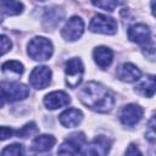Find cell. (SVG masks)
Listing matches in <instances>:
<instances>
[{
  "label": "cell",
  "mask_w": 156,
  "mask_h": 156,
  "mask_svg": "<svg viewBox=\"0 0 156 156\" xmlns=\"http://www.w3.org/2000/svg\"><path fill=\"white\" fill-rule=\"evenodd\" d=\"M83 105L100 113L110 112L115 105V98L111 91L98 82H88L78 93Z\"/></svg>",
  "instance_id": "6da1fadb"
},
{
  "label": "cell",
  "mask_w": 156,
  "mask_h": 156,
  "mask_svg": "<svg viewBox=\"0 0 156 156\" xmlns=\"http://www.w3.org/2000/svg\"><path fill=\"white\" fill-rule=\"evenodd\" d=\"M27 52L34 61H46L52 56L54 46L49 39L44 37H35L28 43Z\"/></svg>",
  "instance_id": "7a4b0ae2"
},
{
  "label": "cell",
  "mask_w": 156,
  "mask_h": 156,
  "mask_svg": "<svg viewBox=\"0 0 156 156\" xmlns=\"http://www.w3.org/2000/svg\"><path fill=\"white\" fill-rule=\"evenodd\" d=\"M84 74V66L79 57L69 58L65 65V76H66V84L69 88H77L82 80Z\"/></svg>",
  "instance_id": "3957f363"
},
{
  "label": "cell",
  "mask_w": 156,
  "mask_h": 156,
  "mask_svg": "<svg viewBox=\"0 0 156 156\" xmlns=\"http://www.w3.org/2000/svg\"><path fill=\"white\" fill-rule=\"evenodd\" d=\"M118 28L117 22L108 16L105 15H95L89 24V30L93 33H100V34H106V35H112L116 34Z\"/></svg>",
  "instance_id": "277c9868"
},
{
  "label": "cell",
  "mask_w": 156,
  "mask_h": 156,
  "mask_svg": "<svg viewBox=\"0 0 156 156\" xmlns=\"http://www.w3.org/2000/svg\"><path fill=\"white\" fill-rule=\"evenodd\" d=\"M128 38L130 41L139 44L141 49L154 44V40L151 38V30L144 23H138L132 26L128 29Z\"/></svg>",
  "instance_id": "5b68a950"
},
{
  "label": "cell",
  "mask_w": 156,
  "mask_h": 156,
  "mask_svg": "<svg viewBox=\"0 0 156 156\" xmlns=\"http://www.w3.org/2000/svg\"><path fill=\"white\" fill-rule=\"evenodd\" d=\"M83 32H84V21L79 16H72L61 29V35L65 40L74 41L83 35Z\"/></svg>",
  "instance_id": "8992f818"
},
{
  "label": "cell",
  "mask_w": 156,
  "mask_h": 156,
  "mask_svg": "<svg viewBox=\"0 0 156 156\" xmlns=\"http://www.w3.org/2000/svg\"><path fill=\"white\" fill-rule=\"evenodd\" d=\"M52 72L48 66H37L29 74V84L35 89H45L51 82Z\"/></svg>",
  "instance_id": "52a82bcc"
},
{
  "label": "cell",
  "mask_w": 156,
  "mask_h": 156,
  "mask_svg": "<svg viewBox=\"0 0 156 156\" xmlns=\"http://www.w3.org/2000/svg\"><path fill=\"white\" fill-rule=\"evenodd\" d=\"M85 144V136L83 133L71 134L69 138L58 147L57 154L60 155H78L83 150Z\"/></svg>",
  "instance_id": "ba28073f"
},
{
  "label": "cell",
  "mask_w": 156,
  "mask_h": 156,
  "mask_svg": "<svg viewBox=\"0 0 156 156\" xmlns=\"http://www.w3.org/2000/svg\"><path fill=\"white\" fill-rule=\"evenodd\" d=\"M143 115H144V110L141 106L136 104H128L123 106V108L121 110L119 119L123 126L134 127L136 123L140 122V119L143 118Z\"/></svg>",
  "instance_id": "9c48e42d"
},
{
  "label": "cell",
  "mask_w": 156,
  "mask_h": 156,
  "mask_svg": "<svg viewBox=\"0 0 156 156\" xmlns=\"http://www.w3.org/2000/svg\"><path fill=\"white\" fill-rule=\"evenodd\" d=\"M85 149L82 150L80 154L83 155H98V156H104L107 155L111 147V140L107 139L104 135H99L96 138H94L87 146H84Z\"/></svg>",
  "instance_id": "30bf717a"
},
{
  "label": "cell",
  "mask_w": 156,
  "mask_h": 156,
  "mask_svg": "<svg viewBox=\"0 0 156 156\" xmlns=\"http://www.w3.org/2000/svg\"><path fill=\"white\" fill-rule=\"evenodd\" d=\"M7 102H15L24 100L29 95V88L22 83H2Z\"/></svg>",
  "instance_id": "8fae6325"
},
{
  "label": "cell",
  "mask_w": 156,
  "mask_h": 156,
  "mask_svg": "<svg viewBox=\"0 0 156 156\" xmlns=\"http://www.w3.org/2000/svg\"><path fill=\"white\" fill-rule=\"evenodd\" d=\"M44 105L48 110H57L67 106L71 102V98L67 93L62 90H56L46 94L44 96Z\"/></svg>",
  "instance_id": "7c38bea8"
},
{
  "label": "cell",
  "mask_w": 156,
  "mask_h": 156,
  "mask_svg": "<svg viewBox=\"0 0 156 156\" xmlns=\"http://www.w3.org/2000/svg\"><path fill=\"white\" fill-rule=\"evenodd\" d=\"M117 78L122 82H126V83H133V82H136L140 79L141 77V72L140 69L130 63V62H126L123 65H121L118 68H117Z\"/></svg>",
  "instance_id": "4fadbf2b"
},
{
  "label": "cell",
  "mask_w": 156,
  "mask_h": 156,
  "mask_svg": "<svg viewBox=\"0 0 156 156\" xmlns=\"http://www.w3.org/2000/svg\"><path fill=\"white\" fill-rule=\"evenodd\" d=\"M83 119V112L78 108H68L65 110L60 116L58 121L60 123L66 128H74L77 127Z\"/></svg>",
  "instance_id": "5bb4252c"
},
{
  "label": "cell",
  "mask_w": 156,
  "mask_h": 156,
  "mask_svg": "<svg viewBox=\"0 0 156 156\" xmlns=\"http://www.w3.org/2000/svg\"><path fill=\"white\" fill-rule=\"evenodd\" d=\"M93 57H94L95 63L100 68L106 69L107 67L111 66L113 61V52L107 46H98L93 51Z\"/></svg>",
  "instance_id": "9a60e30c"
},
{
  "label": "cell",
  "mask_w": 156,
  "mask_h": 156,
  "mask_svg": "<svg viewBox=\"0 0 156 156\" xmlns=\"http://www.w3.org/2000/svg\"><path fill=\"white\" fill-rule=\"evenodd\" d=\"M55 143H56V139L52 135L41 134V135H38L33 139L30 149L34 152H46V151L52 149Z\"/></svg>",
  "instance_id": "2e32d148"
},
{
  "label": "cell",
  "mask_w": 156,
  "mask_h": 156,
  "mask_svg": "<svg viewBox=\"0 0 156 156\" xmlns=\"http://www.w3.org/2000/svg\"><path fill=\"white\" fill-rule=\"evenodd\" d=\"M1 71L6 77H10L12 79H16L18 77H21L24 72V67L20 61H6L5 63H2L1 66Z\"/></svg>",
  "instance_id": "e0dca14e"
},
{
  "label": "cell",
  "mask_w": 156,
  "mask_h": 156,
  "mask_svg": "<svg viewBox=\"0 0 156 156\" xmlns=\"http://www.w3.org/2000/svg\"><path fill=\"white\" fill-rule=\"evenodd\" d=\"M0 10L7 16H17L22 13L24 6L18 0H0Z\"/></svg>",
  "instance_id": "ac0fdd59"
},
{
  "label": "cell",
  "mask_w": 156,
  "mask_h": 156,
  "mask_svg": "<svg viewBox=\"0 0 156 156\" xmlns=\"http://www.w3.org/2000/svg\"><path fill=\"white\" fill-rule=\"evenodd\" d=\"M135 90L146 98H152L155 94V77L152 74L146 76V79H144L135 88Z\"/></svg>",
  "instance_id": "d6986e66"
},
{
  "label": "cell",
  "mask_w": 156,
  "mask_h": 156,
  "mask_svg": "<svg viewBox=\"0 0 156 156\" xmlns=\"http://www.w3.org/2000/svg\"><path fill=\"white\" fill-rule=\"evenodd\" d=\"M91 2L94 6H96L99 9L112 12L117 6L121 5L122 0H91Z\"/></svg>",
  "instance_id": "ffe728a7"
},
{
  "label": "cell",
  "mask_w": 156,
  "mask_h": 156,
  "mask_svg": "<svg viewBox=\"0 0 156 156\" xmlns=\"http://www.w3.org/2000/svg\"><path fill=\"white\" fill-rule=\"evenodd\" d=\"M37 132H38L37 124H35L34 122H29V123L24 124L21 129H18V130L16 132V134H17L18 136H21V138H27V136H29V135H32V134H34V133H37Z\"/></svg>",
  "instance_id": "44dd1931"
},
{
  "label": "cell",
  "mask_w": 156,
  "mask_h": 156,
  "mask_svg": "<svg viewBox=\"0 0 156 156\" xmlns=\"http://www.w3.org/2000/svg\"><path fill=\"white\" fill-rule=\"evenodd\" d=\"M23 146L21 144H11V145H7L2 151L1 154L2 155H10V156H17V155H23Z\"/></svg>",
  "instance_id": "7402d4cb"
},
{
  "label": "cell",
  "mask_w": 156,
  "mask_h": 156,
  "mask_svg": "<svg viewBox=\"0 0 156 156\" xmlns=\"http://www.w3.org/2000/svg\"><path fill=\"white\" fill-rule=\"evenodd\" d=\"M12 48V41L10 40V38L7 35L0 34V56L9 52Z\"/></svg>",
  "instance_id": "603a6c76"
},
{
  "label": "cell",
  "mask_w": 156,
  "mask_h": 156,
  "mask_svg": "<svg viewBox=\"0 0 156 156\" xmlns=\"http://www.w3.org/2000/svg\"><path fill=\"white\" fill-rule=\"evenodd\" d=\"M146 139L154 144L155 140H156V133H155V117L152 116L151 119L149 121V124H147V130H146Z\"/></svg>",
  "instance_id": "cb8c5ba5"
},
{
  "label": "cell",
  "mask_w": 156,
  "mask_h": 156,
  "mask_svg": "<svg viewBox=\"0 0 156 156\" xmlns=\"http://www.w3.org/2000/svg\"><path fill=\"white\" fill-rule=\"evenodd\" d=\"M13 134H16V132L10 128V127H5V126H1L0 127V140H6V139H10L13 136Z\"/></svg>",
  "instance_id": "d4e9b609"
},
{
  "label": "cell",
  "mask_w": 156,
  "mask_h": 156,
  "mask_svg": "<svg viewBox=\"0 0 156 156\" xmlns=\"http://www.w3.org/2000/svg\"><path fill=\"white\" fill-rule=\"evenodd\" d=\"M126 155H141V152L134 144H130L128 149L126 150Z\"/></svg>",
  "instance_id": "484cf974"
},
{
  "label": "cell",
  "mask_w": 156,
  "mask_h": 156,
  "mask_svg": "<svg viewBox=\"0 0 156 156\" xmlns=\"http://www.w3.org/2000/svg\"><path fill=\"white\" fill-rule=\"evenodd\" d=\"M5 102H6L5 89H4V84H2V83H0V107H2Z\"/></svg>",
  "instance_id": "4316f807"
},
{
  "label": "cell",
  "mask_w": 156,
  "mask_h": 156,
  "mask_svg": "<svg viewBox=\"0 0 156 156\" xmlns=\"http://www.w3.org/2000/svg\"><path fill=\"white\" fill-rule=\"evenodd\" d=\"M1 22H2V18H1V16H0V23H1Z\"/></svg>",
  "instance_id": "83f0119b"
},
{
  "label": "cell",
  "mask_w": 156,
  "mask_h": 156,
  "mask_svg": "<svg viewBox=\"0 0 156 156\" xmlns=\"http://www.w3.org/2000/svg\"><path fill=\"white\" fill-rule=\"evenodd\" d=\"M38 1H46V0H38Z\"/></svg>",
  "instance_id": "f1b7e54d"
}]
</instances>
